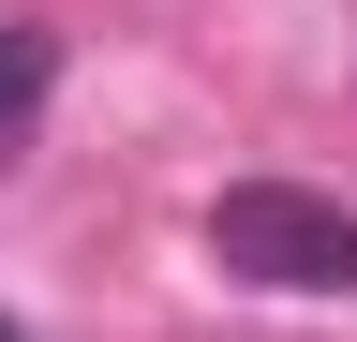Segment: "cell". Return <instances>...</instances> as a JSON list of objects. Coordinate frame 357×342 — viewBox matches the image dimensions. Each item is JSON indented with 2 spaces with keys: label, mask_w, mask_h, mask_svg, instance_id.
I'll list each match as a JSON object with an SVG mask.
<instances>
[{
  "label": "cell",
  "mask_w": 357,
  "mask_h": 342,
  "mask_svg": "<svg viewBox=\"0 0 357 342\" xmlns=\"http://www.w3.org/2000/svg\"><path fill=\"white\" fill-rule=\"evenodd\" d=\"M208 253L238 283H283V297H342L357 283V208L342 194H298V179H238L208 208Z\"/></svg>",
  "instance_id": "obj_1"
},
{
  "label": "cell",
  "mask_w": 357,
  "mask_h": 342,
  "mask_svg": "<svg viewBox=\"0 0 357 342\" xmlns=\"http://www.w3.org/2000/svg\"><path fill=\"white\" fill-rule=\"evenodd\" d=\"M45 90H60V30H0V164L30 149V119H45Z\"/></svg>",
  "instance_id": "obj_2"
},
{
  "label": "cell",
  "mask_w": 357,
  "mask_h": 342,
  "mask_svg": "<svg viewBox=\"0 0 357 342\" xmlns=\"http://www.w3.org/2000/svg\"><path fill=\"white\" fill-rule=\"evenodd\" d=\"M0 342H30V327H15V313H0Z\"/></svg>",
  "instance_id": "obj_3"
}]
</instances>
